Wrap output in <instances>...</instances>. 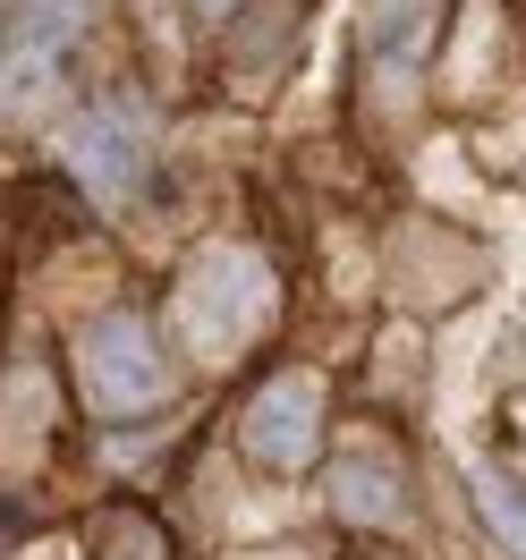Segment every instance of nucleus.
<instances>
[{"instance_id":"obj_1","label":"nucleus","mask_w":526,"mask_h":560,"mask_svg":"<svg viewBox=\"0 0 526 560\" xmlns=\"http://www.w3.org/2000/svg\"><path fill=\"white\" fill-rule=\"evenodd\" d=\"M77 399L94 417H153L171 399V357H162V331L137 315V306H110L77 331Z\"/></svg>"},{"instance_id":"obj_2","label":"nucleus","mask_w":526,"mask_h":560,"mask_svg":"<svg viewBox=\"0 0 526 560\" xmlns=\"http://www.w3.org/2000/svg\"><path fill=\"white\" fill-rule=\"evenodd\" d=\"M272 306H281V289L264 272V255H246V246H212L204 264H187V280H178V323L196 331L204 357L246 349L272 323Z\"/></svg>"},{"instance_id":"obj_3","label":"nucleus","mask_w":526,"mask_h":560,"mask_svg":"<svg viewBox=\"0 0 526 560\" xmlns=\"http://www.w3.org/2000/svg\"><path fill=\"white\" fill-rule=\"evenodd\" d=\"M85 26H94V0H9V18H0V119L60 85Z\"/></svg>"},{"instance_id":"obj_4","label":"nucleus","mask_w":526,"mask_h":560,"mask_svg":"<svg viewBox=\"0 0 526 560\" xmlns=\"http://www.w3.org/2000/svg\"><path fill=\"white\" fill-rule=\"evenodd\" d=\"M144 137H153V103L137 85H110L94 110H77L69 128V171L94 205H119L128 187L144 178Z\"/></svg>"},{"instance_id":"obj_5","label":"nucleus","mask_w":526,"mask_h":560,"mask_svg":"<svg viewBox=\"0 0 526 560\" xmlns=\"http://www.w3.org/2000/svg\"><path fill=\"white\" fill-rule=\"evenodd\" d=\"M238 451L264 467V476H297V467H315L323 451V383L315 374H272V383L246 399L238 417Z\"/></svg>"},{"instance_id":"obj_6","label":"nucleus","mask_w":526,"mask_h":560,"mask_svg":"<svg viewBox=\"0 0 526 560\" xmlns=\"http://www.w3.org/2000/svg\"><path fill=\"white\" fill-rule=\"evenodd\" d=\"M331 510L349 526H374V535L408 526L417 518V476H408V458L390 451L383 433H349V442L331 451Z\"/></svg>"},{"instance_id":"obj_7","label":"nucleus","mask_w":526,"mask_h":560,"mask_svg":"<svg viewBox=\"0 0 526 560\" xmlns=\"http://www.w3.org/2000/svg\"><path fill=\"white\" fill-rule=\"evenodd\" d=\"M85 560H171V535H162V518L144 501H110L85 526Z\"/></svg>"},{"instance_id":"obj_8","label":"nucleus","mask_w":526,"mask_h":560,"mask_svg":"<svg viewBox=\"0 0 526 560\" xmlns=\"http://www.w3.org/2000/svg\"><path fill=\"white\" fill-rule=\"evenodd\" d=\"M467 492H476L484 535H492L510 560H526V485L510 476V467H476V476H467Z\"/></svg>"},{"instance_id":"obj_9","label":"nucleus","mask_w":526,"mask_h":560,"mask_svg":"<svg viewBox=\"0 0 526 560\" xmlns=\"http://www.w3.org/2000/svg\"><path fill=\"white\" fill-rule=\"evenodd\" d=\"M204 9H212V18H221V9H238V0H204Z\"/></svg>"}]
</instances>
